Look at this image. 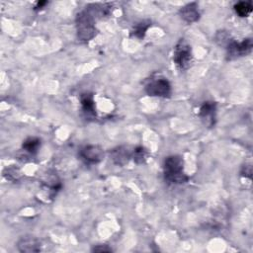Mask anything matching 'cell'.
Returning a JSON list of instances; mask_svg holds the SVG:
<instances>
[{"instance_id": "1", "label": "cell", "mask_w": 253, "mask_h": 253, "mask_svg": "<svg viewBox=\"0 0 253 253\" xmlns=\"http://www.w3.org/2000/svg\"><path fill=\"white\" fill-rule=\"evenodd\" d=\"M183 159L178 155L168 156L164 161V176L167 181L175 184L185 183L188 180L183 171Z\"/></svg>"}, {"instance_id": "2", "label": "cell", "mask_w": 253, "mask_h": 253, "mask_svg": "<svg viewBox=\"0 0 253 253\" xmlns=\"http://www.w3.org/2000/svg\"><path fill=\"white\" fill-rule=\"evenodd\" d=\"M94 14L86 9L77 15L76 26L78 38L81 41H89L96 35V29L94 26Z\"/></svg>"}, {"instance_id": "3", "label": "cell", "mask_w": 253, "mask_h": 253, "mask_svg": "<svg viewBox=\"0 0 253 253\" xmlns=\"http://www.w3.org/2000/svg\"><path fill=\"white\" fill-rule=\"evenodd\" d=\"M173 61L180 69H187L192 63L191 47L184 40H180L174 50Z\"/></svg>"}, {"instance_id": "4", "label": "cell", "mask_w": 253, "mask_h": 253, "mask_svg": "<svg viewBox=\"0 0 253 253\" xmlns=\"http://www.w3.org/2000/svg\"><path fill=\"white\" fill-rule=\"evenodd\" d=\"M146 91L149 96L169 97L171 94V85L167 79L158 78L148 84Z\"/></svg>"}, {"instance_id": "5", "label": "cell", "mask_w": 253, "mask_h": 253, "mask_svg": "<svg viewBox=\"0 0 253 253\" xmlns=\"http://www.w3.org/2000/svg\"><path fill=\"white\" fill-rule=\"evenodd\" d=\"M252 47L253 44L251 39H245L240 42V43L232 42V43H229L228 46V56L231 60L246 56L251 52Z\"/></svg>"}, {"instance_id": "6", "label": "cell", "mask_w": 253, "mask_h": 253, "mask_svg": "<svg viewBox=\"0 0 253 253\" xmlns=\"http://www.w3.org/2000/svg\"><path fill=\"white\" fill-rule=\"evenodd\" d=\"M80 155L86 162L97 163L104 157V151L98 146H88L81 149Z\"/></svg>"}, {"instance_id": "7", "label": "cell", "mask_w": 253, "mask_h": 253, "mask_svg": "<svg viewBox=\"0 0 253 253\" xmlns=\"http://www.w3.org/2000/svg\"><path fill=\"white\" fill-rule=\"evenodd\" d=\"M217 113V104L215 102H204L200 108V117L208 124L209 126L215 125Z\"/></svg>"}, {"instance_id": "8", "label": "cell", "mask_w": 253, "mask_h": 253, "mask_svg": "<svg viewBox=\"0 0 253 253\" xmlns=\"http://www.w3.org/2000/svg\"><path fill=\"white\" fill-rule=\"evenodd\" d=\"M18 249L21 252H39L41 250L40 241L34 236H25L22 237L17 243Z\"/></svg>"}, {"instance_id": "9", "label": "cell", "mask_w": 253, "mask_h": 253, "mask_svg": "<svg viewBox=\"0 0 253 253\" xmlns=\"http://www.w3.org/2000/svg\"><path fill=\"white\" fill-rule=\"evenodd\" d=\"M181 18L187 23H194L199 20L200 12L196 3H189L180 10Z\"/></svg>"}, {"instance_id": "10", "label": "cell", "mask_w": 253, "mask_h": 253, "mask_svg": "<svg viewBox=\"0 0 253 253\" xmlns=\"http://www.w3.org/2000/svg\"><path fill=\"white\" fill-rule=\"evenodd\" d=\"M111 156L113 161L120 166H123L125 164H126L129 162L132 154L131 152L128 150V148H125V147H120L117 148L115 149L112 150L111 152Z\"/></svg>"}, {"instance_id": "11", "label": "cell", "mask_w": 253, "mask_h": 253, "mask_svg": "<svg viewBox=\"0 0 253 253\" xmlns=\"http://www.w3.org/2000/svg\"><path fill=\"white\" fill-rule=\"evenodd\" d=\"M81 105L85 113L92 114V115L95 114V105H94V101H93V98L91 95L84 94L81 97Z\"/></svg>"}, {"instance_id": "12", "label": "cell", "mask_w": 253, "mask_h": 253, "mask_svg": "<svg viewBox=\"0 0 253 253\" xmlns=\"http://www.w3.org/2000/svg\"><path fill=\"white\" fill-rule=\"evenodd\" d=\"M234 11L240 17H247L252 12V4L251 2H238L234 5Z\"/></svg>"}, {"instance_id": "13", "label": "cell", "mask_w": 253, "mask_h": 253, "mask_svg": "<svg viewBox=\"0 0 253 253\" xmlns=\"http://www.w3.org/2000/svg\"><path fill=\"white\" fill-rule=\"evenodd\" d=\"M40 146H41V141L38 138H29L24 142L23 148L30 153H36Z\"/></svg>"}, {"instance_id": "14", "label": "cell", "mask_w": 253, "mask_h": 253, "mask_svg": "<svg viewBox=\"0 0 253 253\" xmlns=\"http://www.w3.org/2000/svg\"><path fill=\"white\" fill-rule=\"evenodd\" d=\"M150 26V22H142V23H139L135 28L134 30L132 31V36L133 37H137L139 39H142L145 37L146 35V32L148 31V27Z\"/></svg>"}, {"instance_id": "15", "label": "cell", "mask_w": 253, "mask_h": 253, "mask_svg": "<svg viewBox=\"0 0 253 253\" xmlns=\"http://www.w3.org/2000/svg\"><path fill=\"white\" fill-rule=\"evenodd\" d=\"M133 157L135 159V161L137 163H144L147 160L148 157V151L146 150L145 148L143 147H139L136 148V150L134 151Z\"/></svg>"}, {"instance_id": "16", "label": "cell", "mask_w": 253, "mask_h": 253, "mask_svg": "<svg viewBox=\"0 0 253 253\" xmlns=\"http://www.w3.org/2000/svg\"><path fill=\"white\" fill-rule=\"evenodd\" d=\"M241 174H242V176H245V177L251 178V174H252L251 166H250V165H244V166L242 167Z\"/></svg>"}, {"instance_id": "17", "label": "cell", "mask_w": 253, "mask_h": 253, "mask_svg": "<svg viewBox=\"0 0 253 253\" xmlns=\"http://www.w3.org/2000/svg\"><path fill=\"white\" fill-rule=\"evenodd\" d=\"M94 252H111L112 249L107 245H97L92 249Z\"/></svg>"}, {"instance_id": "18", "label": "cell", "mask_w": 253, "mask_h": 253, "mask_svg": "<svg viewBox=\"0 0 253 253\" xmlns=\"http://www.w3.org/2000/svg\"><path fill=\"white\" fill-rule=\"evenodd\" d=\"M46 4H47V2H46V1H41V2H38V3H37V6L35 7V9H41L42 7H44Z\"/></svg>"}]
</instances>
